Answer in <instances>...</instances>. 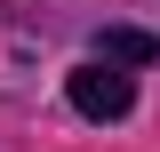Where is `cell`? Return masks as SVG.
I'll list each match as a JSON object with an SVG mask.
<instances>
[{"label": "cell", "mask_w": 160, "mask_h": 152, "mask_svg": "<svg viewBox=\"0 0 160 152\" xmlns=\"http://www.w3.org/2000/svg\"><path fill=\"white\" fill-rule=\"evenodd\" d=\"M96 56L128 72V64H152V56H160V40H152V32H136V24H104V32H96Z\"/></svg>", "instance_id": "7a4b0ae2"}, {"label": "cell", "mask_w": 160, "mask_h": 152, "mask_svg": "<svg viewBox=\"0 0 160 152\" xmlns=\"http://www.w3.org/2000/svg\"><path fill=\"white\" fill-rule=\"evenodd\" d=\"M64 96H72V112H80V120H128V104H136V80L120 72V64L88 56L72 80H64Z\"/></svg>", "instance_id": "6da1fadb"}]
</instances>
